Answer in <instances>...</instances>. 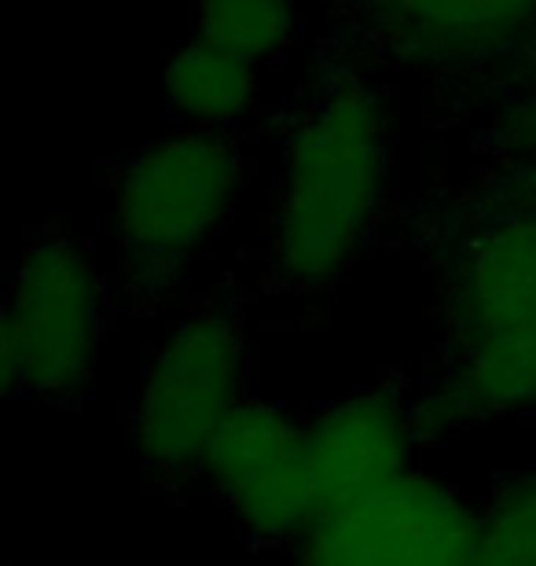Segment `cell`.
I'll return each mask as SVG.
<instances>
[{
	"label": "cell",
	"instance_id": "6da1fadb",
	"mask_svg": "<svg viewBox=\"0 0 536 566\" xmlns=\"http://www.w3.org/2000/svg\"><path fill=\"white\" fill-rule=\"evenodd\" d=\"M438 357L416 390L419 446L536 409V213L474 196L423 221Z\"/></svg>",
	"mask_w": 536,
	"mask_h": 566
},
{
	"label": "cell",
	"instance_id": "7a4b0ae2",
	"mask_svg": "<svg viewBox=\"0 0 536 566\" xmlns=\"http://www.w3.org/2000/svg\"><path fill=\"white\" fill-rule=\"evenodd\" d=\"M390 163L382 93L353 71L330 74L283 140L280 199L261 269L265 294L305 302L335 291L379 229Z\"/></svg>",
	"mask_w": 536,
	"mask_h": 566
},
{
	"label": "cell",
	"instance_id": "3957f363",
	"mask_svg": "<svg viewBox=\"0 0 536 566\" xmlns=\"http://www.w3.org/2000/svg\"><path fill=\"white\" fill-rule=\"evenodd\" d=\"M246 177L235 133L177 126L114 166V240L129 305L158 310L232 218Z\"/></svg>",
	"mask_w": 536,
	"mask_h": 566
},
{
	"label": "cell",
	"instance_id": "277c9868",
	"mask_svg": "<svg viewBox=\"0 0 536 566\" xmlns=\"http://www.w3.org/2000/svg\"><path fill=\"white\" fill-rule=\"evenodd\" d=\"M254 394L246 316L228 298L191 302L144 360L133 438L158 496H185L202 479L221 423Z\"/></svg>",
	"mask_w": 536,
	"mask_h": 566
},
{
	"label": "cell",
	"instance_id": "5b68a950",
	"mask_svg": "<svg viewBox=\"0 0 536 566\" xmlns=\"http://www.w3.org/2000/svg\"><path fill=\"white\" fill-rule=\"evenodd\" d=\"M107 324V276L82 235L33 232L0 316V390L8 401L77 409L93 394Z\"/></svg>",
	"mask_w": 536,
	"mask_h": 566
},
{
	"label": "cell",
	"instance_id": "8992f818",
	"mask_svg": "<svg viewBox=\"0 0 536 566\" xmlns=\"http://www.w3.org/2000/svg\"><path fill=\"white\" fill-rule=\"evenodd\" d=\"M477 518L438 474H397L379 490L316 515L291 552L294 566H471Z\"/></svg>",
	"mask_w": 536,
	"mask_h": 566
},
{
	"label": "cell",
	"instance_id": "52a82bcc",
	"mask_svg": "<svg viewBox=\"0 0 536 566\" xmlns=\"http://www.w3.org/2000/svg\"><path fill=\"white\" fill-rule=\"evenodd\" d=\"M202 479L261 552L291 556L320 515L305 420L258 390L213 434Z\"/></svg>",
	"mask_w": 536,
	"mask_h": 566
},
{
	"label": "cell",
	"instance_id": "ba28073f",
	"mask_svg": "<svg viewBox=\"0 0 536 566\" xmlns=\"http://www.w3.org/2000/svg\"><path fill=\"white\" fill-rule=\"evenodd\" d=\"M305 441L320 512L393 482L419 446L412 382L401 371H379L305 416Z\"/></svg>",
	"mask_w": 536,
	"mask_h": 566
},
{
	"label": "cell",
	"instance_id": "9c48e42d",
	"mask_svg": "<svg viewBox=\"0 0 536 566\" xmlns=\"http://www.w3.org/2000/svg\"><path fill=\"white\" fill-rule=\"evenodd\" d=\"M390 52L433 66H474L536 44V0H341Z\"/></svg>",
	"mask_w": 536,
	"mask_h": 566
},
{
	"label": "cell",
	"instance_id": "30bf717a",
	"mask_svg": "<svg viewBox=\"0 0 536 566\" xmlns=\"http://www.w3.org/2000/svg\"><path fill=\"white\" fill-rule=\"evenodd\" d=\"M258 71L261 66L191 38L166 63V104L185 126L232 133L254 118L261 107Z\"/></svg>",
	"mask_w": 536,
	"mask_h": 566
},
{
	"label": "cell",
	"instance_id": "8fae6325",
	"mask_svg": "<svg viewBox=\"0 0 536 566\" xmlns=\"http://www.w3.org/2000/svg\"><path fill=\"white\" fill-rule=\"evenodd\" d=\"M294 33V0H191V38L254 66L276 63L291 49Z\"/></svg>",
	"mask_w": 536,
	"mask_h": 566
},
{
	"label": "cell",
	"instance_id": "7c38bea8",
	"mask_svg": "<svg viewBox=\"0 0 536 566\" xmlns=\"http://www.w3.org/2000/svg\"><path fill=\"white\" fill-rule=\"evenodd\" d=\"M482 196L536 213V129H507L504 169Z\"/></svg>",
	"mask_w": 536,
	"mask_h": 566
},
{
	"label": "cell",
	"instance_id": "4fadbf2b",
	"mask_svg": "<svg viewBox=\"0 0 536 566\" xmlns=\"http://www.w3.org/2000/svg\"><path fill=\"white\" fill-rule=\"evenodd\" d=\"M533 52H536V44H533ZM533 74H536V60H533ZM507 129H536V82H533L529 99L515 111V118L507 122Z\"/></svg>",
	"mask_w": 536,
	"mask_h": 566
}]
</instances>
